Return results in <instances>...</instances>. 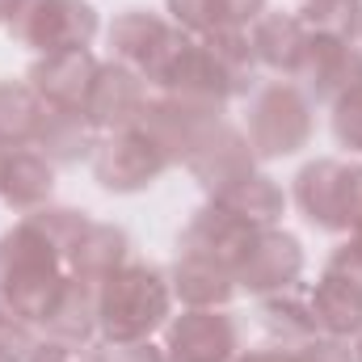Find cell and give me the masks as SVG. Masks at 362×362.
Returning <instances> with one entry per match:
<instances>
[{"instance_id":"9c48e42d","label":"cell","mask_w":362,"mask_h":362,"mask_svg":"<svg viewBox=\"0 0 362 362\" xmlns=\"http://www.w3.org/2000/svg\"><path fill=\"white\" fill-rule=\"evenodd\" d=\"M295 274H299V245L282 232H262V228L236 262V282L249 286V291L286 286Z\"/></svg>"},{"instance_id":"d6986e66","label":"cell","mask_w":362,"mask_h":362,"mask_svg":"<svg viewBox=\"0 0 362 362\" xmlns=\"http://www.w3.org/2000/svg\"><path fill=\"white\" fill-rule=\"evenodd\" d=\"M13 4H17V0H0V21H4V17L13 13Z\"/></svg>"},{"instance_id":"52a82bcc","label":"cell","mask_w":362,"mask_h":362,"mask_svg":"<svg viewBox=\"0 0 362 362\" xmlns=\"http://www.w3.org/2000/svg\"><path fill=\"white\" fill-rule=\"evenodd\" d=\"M93 76H97V64L93 55L81 47V51H55L47 55V64H38L30 72L34 81V93L59 110H81L85 114V101H89Z\"/></svg>"},{"instance_id":"7a4b0ae2","label":"cell","mask_w":362,"mask_h":362,"mask_svg":"<svg viewBox=\"0 0 362 362\" xmlns=\"http://www.w3.org/2000/svg\"><path fill=\"white\" fill-rule=\"evenodd\" d=\"M8 30L38 51H81L97 30V17L85 0H17Z\"/></svg>"},{"instance_id":"9a60e30c","label":"cell","mask_w":362,"mask_h":362,"mask_svg":"<svg viewBox=\"0 0 362 362\" xmlns=\"http://www.w3.org/2000/svg\"><path fill=\"white\" fill-rule=\"evenodd\" d=\"M333 127H337V139H341V144H350V148L362 152V85H354V89L337 101Z\"/></svg>"},{"instance_id":"8fae6325","label":"cell","mask_w":362,"mask_h":362,"mask_svg":"<svg viewBox=\"0 0 362 362\" xmlns=\"http://www.w3.org/2000/svg\"><path fill=\"white\" fill-rule=\"evenodd\" d=\"M266 0H169L173 17L189 30H202V34H215V30H236L240 21L257 17Z\"/></svg>"},{"instance_id":"277c9868","label":"cell","mask_w":362,"mask_h":362,"mask_svg":"<svg viewBox=\"0 0 362 362\" xmlns=\"http://www.w3.org/2000/svg\"><path fill=\"white\" fill-rule=\"evenodd\" d=\"M312 118H308V101L303 93L291 85H270L253 97V118H249V135L257 144L262 156H282L308 144Z\"/></svg>"},{"instance_id":"7c38bea8","label":"cell","mask_w":362,"mask_h":362,"mask_svg":"<svg viewBox=\"0 0 362 362\" xmlns=\"http://www.w3.org/2000/svg\"><path fill=\"white\" fill-rule=\"evenodd\" d=\"M303 42H308V34H303V21H295V17H282V13L262 17V25L253 30V47H257V55H262L266 64H274V68H286V72H295Z\"/></svg>"},{"instance_id":"2e32d148","label":"cell","mask_w":362,"mask_h":362,"mask_svg":"<svg viewBox=\"0 0 362 362\" xmlns=\"http://www.w3.org/2000/svg\"><path fill=\"white\" fill-rule=\"evenodd\" d=\"M97 362H165L148 341H110L97 350Z\"/></svg>"},{"instance_id":"e0dca14e","label":"cell","mask_w":362,"mask_h":362,"mask_svg":"<svg viewBox=\"0 0 362 362\" xmlns=\"http://www.w3.org/2000/svg\"><path fill=\"white\" fill-rule=\"evenodd\" d=\"M291 362H350V350L337 341H316V346H303L299 354H291Z\"/></svg>"},{"instance_id":"4fadbf2b","label":"cell","mask_w":362,"mask_h":362,"mask_svg":"<svg viewBox=\"0 0 362 362\" xmlns=\"http://www.w3.org/2000/svg\"><path fill=\"white\" fill-rule=\"evenodd\" d=\"M42 97L34 89H21V85H0V139L8 144H21L30 135H38L42 127Z\"/></svg>"},{"instance_id":"5bb4252c","label":"cell","mask_w":362,"mask_h":362,"mask_svg":"<svg viewBox=\"0 0 362 362\" xmlns=\"http://www.w3.org/2000/svg\"><path fill=\"white\" fill-rule=\"evenodd\" d=\"M308 17V25H316L325 38H350L354 30H358V0H312L308 8H303Z\"/></svg>"},{"instance_id":"3957f363","label":"cell","mask_w":362,"mask_h":362,"mask_svg":"<svg viewBox=\"0 0 362 362\" xmlns=\"http://www.w3.org/2000/svg\"><path fill=\"white\" fill-rule=\"evenodd\" d=\"M299 206L316 228H362V165L320 160L299 173Z\"/></svg>"},{"instance_id":"30bf717a","label":"cell","mask_w":362,"mask_h":362,"mask_svg":"<svg viewBox=\"0 0 362 362\" xmlns=\"http://www.w3.org/2000/svg\"><path fill=\"white\" fill-rule=\"evenodd\" d=\"M0 194L17 211L38 206L51 194V165L38 152H8L0 160Z\"/></svg>"},{"instance_id":"6da1fadb","label":"cell","mask_w":362,"mask_h":362,"mask_svg":"<svg viewBox=\"0 0 362 362\" xmlns=\"http://www.w3.org/2000/svg\"><path fill=\"white\" fill-rule=\"evenodd\" d=\"M169 312V286L152 266H122L97 295V320L110 341H144Z\"/></svg>"},{"instance_id":"ac0fdd59","label":"cell","mask_w":362,"mask_h":362,"mask_svg":"<svg viewBox=\"0 0 362 362\" xmlns=\"http://www.w3.org/2000/svg\"><path fill=\"white\" fill-rule=\"evenodd\" d=\"M245 362H291V354H270V350H262V354H249Z\"/></svg>"},{"instance_id":"44dd1931","label":"cell","mask_w":362,"mask_h":362,"mask_svg":"<svg viewBox=\"0 0 362 362\" xmlns=\"http://www.w3.org/2000/svg\"><path fill=\"white\" fill-rule=\"evenodd\" d=\"M0 160H4V156H0Z\"/></svg>"},{"instance_id":"ba28073f","label":"cell","mask_w":362,"mask_h":362,"mask_svg":"<svg viewBox=\"0 0 362 362\" xmlns=\"http://www.w3.org/2000/svg\"><path fill=\"white\" fill-rule=\"evenodd\" d=\"M144 85L135 72L127 68H97L93 76L89 101H85V118L97 127H114V131H127L135 118H144Z\"/></svg>"},{"instance_id":"5b68a950","label":"cell","mask_w":362,"mask_h":362,"mask_svg":"<svg viewBox=\"0 0 362 362\" xmlns=\"http://www.w3.org/2000/svg\"><path fill=\"white\" fill-rule=\"evenodd\" d=\"M165 165H169V152L144 127H127L93 152V169H97L101 185H110V189H139Z\"/></svg>"},{"instance_id":"ffe728a7","label":"cell","mask_w":362,"mask_h":362,"mask_svg":"<svg viewBox=\"0 0 362 362\" xmlns=\"http://www.w3.org/2000/svg\"><path fill=\"white\" fill-rule=\"evenodd\" d=\"M358 30H362V21H358Z\"/></svg>"},{"instance_id":"8992f818","label":"cell","mask_w":362,"mask_h":362,"mask_svg":"<svg viewBox=\"0 0 362 362\" xmlns=\"http://www.w3.org/2000/svg\"><path fill=\"white\" fill-rule=\"evenodd\" d=\"M236 350V325L223 312H185L169 329V362H228Z\"/></svg>"}]
</instances>
